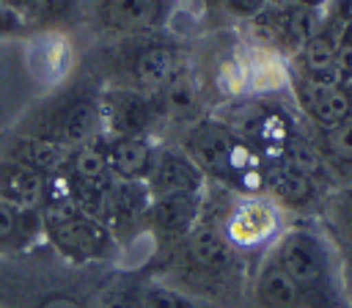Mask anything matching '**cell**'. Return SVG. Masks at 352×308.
I'll return each instance as SVG.
<instances>
[{
  "label": "cell",
  "instance_id": "cell-23",
  "mask_svg": "<svg viewBox=\"0 0 352 308\" xmlns=\"http://www.w3.org/2000/svg\"><path fill=\"white\" fill-rule=\"evenodd\" d=\"M16 308H91L82 294L66 286H47L33 294H25Z\"/></svg>",
  "mask_w": 352,
  "mask_h": 308
},
{
  "label": "cell",
  "instance_id": "cell-4",
  "mask_svg": "<svg viewBox=\"0 0 352 308\" xmlns=\"http://www.w3.org/2000/svg\"><path fill=\"white\" fill-rule=\"evenodd\" d=\"M184 66L179 38L170 30H162L102 44L94 58V77L102 82V88L160 94Z\"/></svg>",
  "mask_w": 352,
  "mask_h": 308
},
{
  "label": "cell",
  "instance_id": "cell-7",
  "mask_svg": "<svg viewBox=\"0 0 352 308\" xmlns=\"http://www.w3.org/2000/svg\"><path fill=\"white\" fill-rule=\"evenodd\" d=\"M187 0H82V25L102 41L151 36L173 28Z\"/></svg>",
  "mask_w": 352,
  "mask_h": 308
},
{
  "label": "cell",
  "instance_id": "cell-25",
  "mask_svg": "<svg viewBox=\"0 0 352 308\" xmlns=\"http://www.w3.org/2000/svg\"><path fill=\"white\" fill-rule=\"evenodd\" d=\"M336 74L341 82L352 80V22L346 25V30L341 33L338 47H336Z\"/></svg>",
  "mask_w": 352,
  "mask_h": 308
},
{
  "label": "cell",
  "instance_id": "cell-14",
  "mask_svg": "<svg viewBox=\"0 0 352 308\" xmlns=\"http://www.w3.org/2000/svg\"><path fill=\"white\" fill-rule=\"evenodd\" d=\"M104 157L118 182H146L160 143L148 135H104Z\"/></svg>",
  "mask_w": 352,
  "mask_h": 308
},
{
  "label": "cell",
  "instance_id": "cell-26",
  "mask_svg": "<svg viewBox=\"0 0 352 308\" xmlns=\"http://www.w3.org/2000/svg\"><path fill=\"white\" fill-rule=\"evenodd\" d=\"M28 36V25L22 19V14L0 6V41L3 38H25Z\"/></svg>",
  "mask_w": 352,
  "mask_h": 308
},
{
  "label": "cell",
  "instance_id": "cell-5",
  "mask_svg": "<svg viewBox=\"0 0 352 308\" xmlns=\"http://www.w3.org/2000/svg\"><path fill=\"white\" fill-rule=\"evenodd\" d=\"M41 228L44 242L72 267L104 264L121 253L107 223L66 195L60 173L50 179L47 198L41 204Z\"/></svg>",
  "mask_w": 352,
  "mask_h": 308
},
{
  "label": "cell",
  "instance_id": "cell-27",
  "mask_svg": "<svg viewBox=\"0 0 352 308\" xmlns=\"http://www.w3.org/2000/svg\"><path fill=\"white\" fill-rule=\"evenodd\" d=\"M0 6H6V8H11V11H16V14H22V19H25V11H28L30 0H0Z\"/></svg>",
  "mask_w": 352,
  "mask_h": 308
},
{
  "label": "cell",
  "instance_id": "cell-28",
  "mask_svg": "<svg viewBox=\"0 0 352 308\" xmlns=\"http://www.w3.org/2000/svg\"><path fill=\"white\" fill-rule=\"evenodd\" d=\"M270 3H289V0H270Z\"/></svg>",
  "mask_w": 352,
  "mask_h": 308
},
{
  "label": "cell",
  "instance_id": "cell-10",
  "mask_svg": "<svg viewBox=\"0 0 352 308\" xmlns=\"http://www.w3.org/2000/svg\"><path fill=\"white\" fill-rule=\"evenodd\" d=\"M204 192L165 195V198L148 201V209L143 217V234L146 239H151L154 256L170 250L192 231V226L201 220V212H204Z\"/></svg>",
  "mask_w": 352,
  "mask_h": 308
},
{
  "label": "cell",
  "instance_id": "cell-1",
  "mask_svg": "<svg viewBox=\"0 0 352 308\" xmlns=\"http://www.w3.org/2000/svg\"><path fill=\"white\" fill-rule=\"evenodd\" d=\"M242 275V256L226 242L217 223L201 212L192 231L165 253H157V275L192 300L217 302Z\"/></svg>",
  "mask_w": 352,
  "mask_h": 308
},
{
  "label": "cell",
  "instance_id": "cell-18",
  "mask_svg": "<svg viewBox=\"0 0 352 308\" xmlns=\"http://www.w3.org/2000/svg\"><path fill=\"white\" fill-rule=\"evenodd\" d=\"M50 179L25 165H16V162L0 157V201L3 204L22 206V209H41V204L47 198Z\"/></svg>",
  "mask_w": 352,
  "mask_h": 308
},
{
  "label": "cell",
  "instance_id": "cell-16",
  "mask_svg": "<svg viewBox=\"0 0 352 308\" xmlns=\"http://www.w3.org/2000/svg\"><path fill=\"white\" fill-rule=\"evenodd\" d=\"M250 302H253V308H308L302 294L292 283V278L275 264V258L270 253L258 261V267L253 272Z\"/></svg>",
  "mask_w": 352,
  "mask_h": 308
},
{
  "label": "cell",
  "instance_id": "cell-13",
  "mask_svg": "<svg viewBox=\"0 0 352 308\" xmlns=\"http://www.w3.org/2000/svg\"><path fill=\"white\" fill-rule=\"evenodd\" d=\"M28 66L30 74L52 88L66 82L77 66L74 44L66 30H36L28 33Z\"/></svg>",
  "mask_w": 352,
  "mask_h": 308
},
{
  "label": "cell",
  "instance_id": "cell-21",
  "mask_svg": "<svg viewBox=\"0 0 352 308\" xmlns=\"http://www.w3.org/2000/svg\"><path fill=\"white\" fill-rule=\"evenodd\" d=\"M314 143L330 173H344L352 184V118L333 129H314Z\"/></svg>",
  "mask_w": 352,
  "mask_h": 308
},
{
  "label": "cell",
  "instance_id": "cell-20",
  "mask_svg": "<svg viewBox=\"0 0 352 308\" xmlns=\"http://www.w3.org/2000/svg\"><path fill=\"white\" fill-rule=\"evenodd\" d=\"M319 209L324 220V234L333 239V245L344 248L352 256V184L324 192Z\"/></svg>",
  "mask_w": 352,
  "mask_h": 308
},
{
  "label": "cell",
  "instance_id": "cell-11",
  "mask_svg": "<svg viewBox=\"0 0 352 308\" xmlns=\"http://www.w3.org/2000/svg\"><path fill=\"white\" fill-rule=\"evenodd\" d=\"M322 179L305 173L286 157L264 160V195H270L283 212H308L314 206H322Z\"/></svg>",
  "mask_w": 352,
  "mask_h": 308
},
{
  "label": "cell",
  "instance_id": "cell-8",
  "mask_svg": "<svg viewBox=\"0 0 352 308\" xmlns=\"http://www.w3.org/2000/svg\"><path fill=\"white\" fill-rule=\"evenodd\" d=\"M226 242L239 253H261L275 245L286 228V212L264 192H231L220 214H209Z\"/></svg>",
  "mask_w": 352,
  "mask_h": 308
},
{
  "label": "cell",
  "instance_id": "cell-17",
  "mask_svg": "<svg viewBox=\"0 0 352 308\" xmlns=\"http://www.w3.org/2000/svg\"><path fill=\"white\" fill-rule=\"evenodd\" d=\"M44 242L41 209H22L0 201V258L22 256Z\"/></svg>",
  "mask_w": 352,
  "mask_h": 308
},
{
  "label": "cell",
  "instance_id": "cell-22",
  "mask_svg": "<svg viewBox=\"0 0 352 308\" xmlns=\"http://www.w3.org/2000/svg\"><path fill=\"white\" fill-rule=\"evenodd\" d=\"M82 19V0H30L25 11L28 33L66 30Z\"/></svg>",
  "mask_w": 352,
  "mask_h": 308
},
{
  "label": "cell",
  "instance_id": "cell-24",
  "mask_svg": "<svg viewBox=\"0 0 352 308\" xmlns=\"http://www.w3.org/2000/svg\"><path fill=\"white\" fill-rule=\"evenodd\" d=\"M143 302H146V308H201L198 300L187 297L184 292L173 289L170 283H165L154 275H148V280H146Z\"/></svg>",
  "mask_w": 352,
  "mask_h": 308
},
{
  "label": "cell",
  "instance_id": "cell-2",
  "mask_svg": "<svg viewBox=\"0 0 352 308\" xmlns=\"http://www.w3.org/2000/svg\"><path fill=\"white\" fill-rule=\"evenodd\" d=\"M267 253L292 278L308 308H352L344 261L324 228L311 223L286 226Z\"/></svg>",
  "mask_w": 352,
  "mask_h": 308
},
{
  "label": "cell",
  "instance_id": "cell-3",
  "mask_svg": "<svg viewBox=\"0 0 352 308\" xmlns=\"http://www.w3.org/2000/svg\"><path fill=\"white\" fill-rule=\"evenodd\" d=\"M25 135L50 140L66 151H74L104 135L102 121V82L94 74H77L55 85L11 126Z\"/></svg>",
  "mask_w": 352,
  "mask_h": 308
},
{
  "label": "cell",
  "instance_id": "cell-6",
  "mask_svg": "<svg viewBox=\"0 0 352 308\" xmlns=\"http://www.w3.org/2000/svg\"><path fill=\"white\" fill-rule=\"evenodd\" d=\"M182 148L201 168L206 182L234 192H264V160L220 118H198L187 126Z\"/></svg>",
  "mask_w": 352,
  "mask_h": 308
},
{
  "label": "cell",
  "instance_id": "cell-19",
  "mask_svg": "<svg viewBox=\"0 0 352 308\" xmlns=\"http://www.w3.org/2000/svg\"><path fill=\"white\" fill-rule=\"evenodd\" d=\"M148 272L143 270H121L113 278H107L96 292V308H146L143 292H146Z\"/></svg>",
  "mask_w": 352,
  "mask_h": 308
},
{
  "label": "cell",
  "instance_id": "cell-12",
  "mask_svg": "<svg viewBox=\"0 0 352 308\" xmlns=\"http://www.w3.org/2000/svg\"><path fill=\"white\" fill-rule=\"evenodd\" d=\"M143 184L148 190V198H165V195L204 192L209 182L182 146H160Z\"/></svg>",
  "mask_w": 352,
  "mask_h": 308
},
{
  "label": "cell",
  "instance_id": "cell-9",
  "mask_svg": "<svg viewBox=\"0 0 352 308\" xmlns=\"http://www.w3.org/2000/svg\"><path fill=\"white\" fill-rule=\"evenodd\" d=\"M102 121L104 135H148L165 124V113L157 94H140L129 88H102Z\"/></svg>",
  "mask_w": 352,
  "mask_h": 308
},
{
  "label": "cell",
  "instance_id": "cell-15",
  "mask_svg": "<svg viewBox=\"0 0 352 308\" xmlns=\"http://www.w3.org/2000/svg\"><path fill=\"white\" fill-rule=\"evenodd\" d=\"M0 157L16 162V165H25L41 176H58L69 160V151L50 143V140H41L36 135H25V132H16V129H6L0 132Z\"/></svg>",
  "mask_w": 352,
  "mask_h": 308
}]
</instances>
